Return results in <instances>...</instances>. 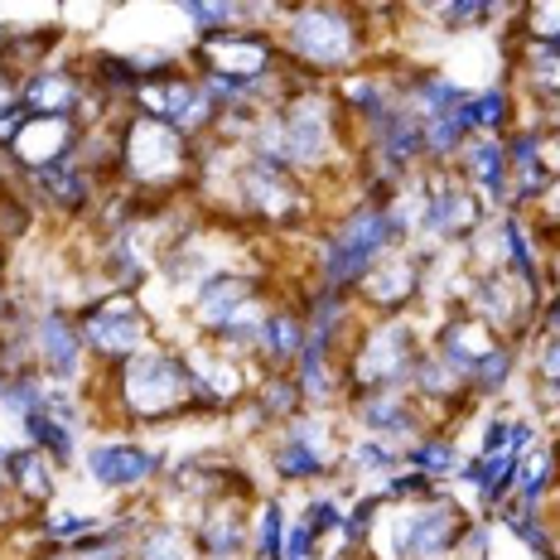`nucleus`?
Masks as SVG:
<instances>
[{"mask_svg": "<svg viewBox=\"0 0 560 560\" xmlns=\"http://www.w3.org/2000/svg\"><path fill=\"white\" fill-rule=\"evenodd\" d=\"M92 411L112 416L126 430H150V425H174V420L203 416L194 392V372L179 343L160 338L155 348L126 358L121 368H107L92 377Z\"/></svg>", "mask_w": 560, "mask_h": 560, "instance_id": "nucleus-1", "label": "nucleus"}, {"mask_svg": "<svg viewBox=\"0 0 560 560\" xmlns=\"http://www.w3.org/2000/svg\"><path fill=\"white\" fill-rule=\"evenodd\" d=\"M276 44L285 68H295L310 83H338L368 63H382L377 30H372L368 5H285L276 25Z\"/></svg>", "mask_w": 560, "mask_h": 560, "instance_id": "nucleus-2", "label": "nucleus"}, {"mask_svg": "<svg viewBox=\"0 0 560 560\" xmlns=\"http://www.w3.org/2000/svg\"><path fill=\"white\" fill-rule=\"evenodd\" d=\"M198 179V140L140 112L116 116V189L150 208L189 203Z\"/></svg>", "mask_w": 560, "mask_h": 560, "instance_id": "nucleus-3", "label": "nucleus"}, {"mask_svg": "<svg viewBox=\"0 0 560 560\" xmlns=\"http://www.w3.org/2000/svg\"><path fill=\"white\" fill-rule=\"evenodd\" d=\"M382 198L358 194L348 208H338L329 223H319L310 232V285L353 295L358 280L372 271V261H382L392 247H406L401 232L392 228Z\"/></svg>", "mask_w": 560, "mask_h": 560, "instance_id": "nucleus-4", "label": "nucleus"}, {"mask_svg": "<svg viewBox=\"0 0 560 560\" xmlns=\"http://www.w3.org/2000/svg\"><path fill=\"white\" fill-rule=\"evenodd\" d=\"M430 338L420 334L416 314H396V319H363L343 348L348 396L353 392H396L411 387V372Z\"/></svg>", "mask_w": 560, "mask_h": 560, "instance_id": "nucleus-5", "label": "nucleus"}, {"mask_svg": "<svg viewBox=\"0 0 560 560\" xmlns=\"http://www.w3.org/2000/svg\"><path fill=\"white\" fill-rule=\"evenodd\" d=\"M348 445L343 411H300L290 425L266 435V464L280 483H334Z\"/></svg>", "mask_w": 560, "mask_h": 560, "instance_id": "nucleus-6", "label": "nucleus"}, {"mask_svg": "<svg viewBox=\"0 0 560 560\" xmlns=\"http://www.w3.org/2000/svg\"><path fill=\"white\" fill-rule=\"evenodd\" d=\"M78 329H83L88 358L97 372L121 368L126 358H136V353H145V348L160 343L155 310H150L140 295H131V290H107V295L88 300V305L78 310Z\"/></svg>", "mask_w": 560, "mask_h": 560, "instance_id": "nucleus-7", "label": "nucleus"}, {"mask_svg": "<svg viewBox=\"0 0 560 560\" xmlns=\"http://www.w3.org/2000/svg\"><path fill=\"white\" fill-rule=\"evenodd\" d=\"M184 63H189L198 78H213V83L252 88V83L276 78L280 68H285V58H280L276 34L237 25V30H223V34H208V39H189Z\"/></svg>", "mask_w": 560, "mask_h": 560, "instance_id": "nucleus-8", "label": "nucleus"}, {"mask_svg": "<svg viewBox=\"0 0 560 560\" xmlns=\"http://www.w3.org/2000/svg\"><path fill=\"white\" fill-rule=\"evenodd\" d=\"M78 469H83L102 493L140 503V498H155L150 488H160V478H165V469H170V454L150 450L145 440L131 435V430H112V435L88 440Z\"/></svg>", "mask_w": 560, "mask_h": 560, "instance_id": "nucleus-9", "label": "nucleus"}, {"mask_svg": "<svg viewBox=\"0 0 560 560\" xmlns=\"http://www.w3.org/2000/svg\"><path fill=\"white\" fill-rule=\"evenodd\" d=\"M34 363H39V377L49 387H68V392L92 387L97 368H92L83 329H78V310L68 305L34 310Z\"/></svg>", "mask_w": 560, "mask_h": 560, "instance_id": "nucleus-10", "label": "nucleus"}, {"mask_svg": "<svg viewBox=\"0 0 560 560\" xmlns=\"http://www.w3.org/2000/svg\"><path fill=\"white\" fill-rule=\"evenodd\" d=\"M343 416H348V425H353L358 435L387 440V445L401 450V454H411L420 440L435 430L430 411L406 387H396V392H353L343 401Z\"/></svg>", "mask_w": 560, "mask_h": 560, "instance_id": "nucleus-11", "label": "nucleus"}, {"mask_svg": "<svg viewBox=\"0 0 560 560\" xmlns=\"http://www.w3.org/2000/svg\"><path fill=\"white\" fill-rule=\"evenodd\" d=\"M420 300H425V256H416L411 247H392L382 261H372V271L353 290V305L363 319L416 314Z\"/></svg>", "mask_w": 560, "mask_h": 560, "instance_id": "nucleus-12", "label": "nucleus"}, {"mask_svg": "<svg viewBox=\"0 0 560 560\" xmlns=\"http://www.w3.org/2000/svg\"><path fill=\"white\" fill-rule=\"evenodd\" d=\"M83 145V121L78 116H25V126L5 145V165L15 179H34L44 170H58Z\"/></svg>", "mask_w": 560, "mask_h": 560, "instance_id": "nucleus-13", "label": "nucleus"}, {"mask_svg": "<svg viewBox=\"0 0 560 560\" xmlns=\"http://www.w3.org/2000/svg\"><path fill=\"white\" fill-rule=\"evenodd\" d=\"M20 189L30 194V203L39 208V213H54V218H63V223H88L112 184L73 155L68 165L44 170V174H34V179H20Z\"/></svg>", "mask_w": 560, "mask_h": 560, "instance_id": "nucleus-14", "label": "nucleus"}, {"mask_svg": "<svg viewBox=\"0 0 560 560\" xmlns=\"http://www.w3.org/2000/svg\"><path fill=\"white\" fill-rule=\"evenodd\" d=\"M92 102V83L83 73V58H63L34 68L30 78H20V107L30 116H83Z\"/></svg>", "mask_w": 560, "mask_h": 560, "instance_id": "nucleus-15", "label": "nucleus"}, {"mask_svg": "<svg viewBox=\"0 0 560 560\" xmlns=\"http://www.w3.org/2000/svg\"><path fill=\"white\" fill-rule=\"evenodd\" d=\"M252 498H218L189 517L198 560H252Z\"/></svg>", "mask_w": 560, "mask_h": 560, "instance_id": "nucleus-16", "label": "nucleus"}, {"mask_svg": "<svg viewBox=\"0 0 560 560\" xmlns=\"http://www.w3.org/2000/svg\"><path fill=\"white\" fill-rule=\"evenodd\" d=\"M454 174L488 203V213H508L512 189H508V140L498 136H469L464 150L454 155Z\"/></svg>", "mask_w": 560, "mask_h": 560, "instance_id": "nucleus-17", "label": "nucleus"}, {"mask_svg": "<svg viewBox=\"0 0 560 560\" xmlns=\"http://www.w3.org/2000/svg\"><path fill=\"white\" fill-rule=\"evenodd\" d=\"M305 343H310L305 310H300L295 295H280L271 305V314H266V324H261V338H256L252 363L261 372H295Z\"/></svg>", "mask_w": 560, "mask_h": 560, "instance_id": "nucleus-18", "label": "nucleus"}, {"mask_svg": "<svg viewBox=\"0 0 560 560\" xmlns=\"http://www.w3.org/2000/svg\"><path fill=\"white\" fill-rule=\"evenodd\" d=\"M503 343V338H498L493 329H488L483 319H474L469 310H445L440 314V324H435V338H430V353H440L445 358L450 368H459L464 377H469V372L483 363L488 353H493V348Z\"/></svg>", "mask_w": 560, "mask_h": 560, "instance_id": "nucleus-19", "label": "nucleus"}, {"mask_svg": "<svg viewBox=\"0 0 560 560\" xmlns=\"http://www.w3.org/2000/svg\"><path fill=\"white\" fill-rule=\"evenodd\" d=\"M0 469H5L10 498H15V503L30 512V517L58 503V478H63V469H58V464L44 450H34V445L10 450L5 459H0Z\"/></svg>", "mask_w": 560, "mask_h": 560, "instance_id": "nucleus-20", "label": "nucleus"}, {"mask_svg": "<svg viewBox=\"0 0 560 560\" xmlns=\"http://www.w3.org/2000/svg\"><path fill=\"white\" fill-rule=\"evenodd\" d=\"M459 121H464V131L469 136H512L522 126V116H517V92H512L508 83H488V88H478L464 97V107H459Z\"/></svg>", "mask_w": 560, "mask_h": 560, "instance_id": "nucleus-21", "label": "nucleus"}, {"mask_svg": "<svg viewBox=\"0 0 560 560\" xmlns=\"http://www.w3.org/2000/svg\"><path fill=\"white\" fill-rule=\"evenodd\" d=\"M527 372V348H517V343H498L493 353L483 358L474 372H469V396H474V406H493V401H503V396L512 392V382Z\"/></svg>", "mask_w": 560, "mask_h": 560, "instance_id": "nucleus-22", "label": "nucleus"}, {"mask_svg": "<svg viewBox=\"0 0 560 560\" xmlns=\"http://www.w3.org/2000/svg\"><path fill=\"white\" fill-rule=\"evenodd\" d=\"M136 560H198L194 527L184 517H170V512L155 508L136 536Z\"/></svg>", "mask_w": 560, "mask_h": 560, "instance_id": "nucleus-23", "label": "nucleus"}, {"mask_svg": "<svg viewBox=\"0 0 560 560\" xmlns=\"http://www.w3.org/2000/svg\"><path fill=\"white\" fill-rule=\"evenodd\" d=\"M527 392L541 416H560V334H536L527 343Z\"/></svg>", "mask_w": 560, "mask_h": 560, "instance_id": "nucleus-24", "label": "nucleus"}, {"mask_svg": "<svg viewBox=\"0 0 560 560\" xmlns=\"http://www.w3.org/2000/svg\"><path fill=\"white\" fill-rule=\"evenodd\" d=\"M406 464H411L416 474H425L430 483H440V488H450L454 478H459V469L469 464V454H464V445H459V435L454 430H445V425H435L430 430L420 445L406 454Z\"/></svg>", "mask_w": 560, "mask_h": 560, "instance_id": "nucleus-25", "label": "nucleus"}, {"mask_svg": "<svg viewBox=\"0 0 560 560\" xmlns=\"http://www.w3.org/2000/svg\"><path fill=\"white\" fill-rule=\"evenodd\" d=\"M97 527H102V517H92V512H78V508H63V503L34 512V522H30L34 541L54 546V551H78L88 536H97Z\"/></svg>", "mask_w": 560, "mask_h": 560, "instance_id": "nucleus-26", "label": "nucleus"}, {"mask_svg": "<svg viewBox=\"0 0 560 560\" xmlns=\"http://www.w3.org/2000/svg\"><path fill=\"white\" fill-rule=\"evenodd\" d=\"M290 512L276 493H261L252 508V560H285Z\"/></svg>", "mask_w": 560, "mask_h": 560, "instance_id": "nucleus-27", "label": "nucleus"}, {"mask_svg": "<svg viewBox=\"0 0 560 560\" xmlns=\"http://www.w3.org/2000/svg\"><path fill=\"white\" fill-rule=\"evenodd\" d=\"M179 15L189 20V34H194V39H208V34L252 25V20H247V5H242V0H189V5H179ZM252 30H256V25H252Z\"/></svg>", "mask_w": 560, "mask_h": 560, "instance_id": "nucleus-28", "label": "nucleus"}, {"mask_svg": "<svg viewBox=\"0 0 560 560\" xmlns=\"http://www.w3.org/2000/svg\"><path fill=\"white\" fill-rule=\"evenodd\" d=\"M512 39L527 44H556L560 49V0H532V5L512 10Z\"/></svg>", "mask_w": 560, "mask_h": 560, "instance_id": "nucleus-29", "label": "nucleus"}, {"mask_svg": "<svg viewBox=\"0 0 560 560\" xmlns=\"http://www.w3.org/2000/svg\"><path fill=\"white\" fill-rule=\"evenodd\" d=\"M541 334H560V290H551L541 305Z\"/></svg>", "mask_w": 560, "mask_h": 560, "instance_id": "nucleus-30", "label": "nucleus"}, {"mask_svg": "<svg viewBox=\"0 0 560 560\" xmlns=\"http://www.w3.org/2000/svg\"><path fill=\"white\" fill-rule=\"evenodd\" d=\"M551 290H560V237L546 247V295H551Z\"/></svg>", "mask_w": 560, "mask_h": 560, "instance_id": "nucleus-31", "label": "nucleus"}, {"mask_svg": "<svg viewBox=\"0 0 560 560\" xmlns=\"http://www.w3.org/2000/svg\"><path fill=\"white\" fill-rule=\"evenodd\" d=\"M20 560H73V551H54V546H39V541H34Z\"/></svg>", "mask_w": 560, "mask_h": 560, "instance_id": "nucleus-32", "label": "nucleus"}, {"mask_svg": "<svg viewBox=\"0 0 560 560\" xmlns=\"http://www.w3.org/2000/svg\"><path fill=\"white\" fill-rule=\"evenodd\" d=\"M10 261H15V247H5V242H0V295L10 290Z\"/></svg>", "mask_w": 560, "mask_h": 560, "instance_id": "nucleus-33", "label": "nucleus"}, {"mask_svg": "<svg viewBox=\"0 0 560 560\" xmlns=\"http://www.w3.org/2000/svg\"><path fill=\"white\" fill-rule=\"evenodd\" d=\"M551 450H556V459H560V430H556V435H551Z\"/></svg>", "mask_w": 560, "mask_h": 560, "instance_id": "nucleus-34", "label": "nucleus"}, {"mask_svg": "<svg viewBox=\"0 0 560 560\" xmlns=\"http://www.w3.org/2000/svg\"><path fill=\"white\" fill-rule=\"evenodd\" d=\"M0 392H5V377H0Z\"/></svg>", "mask_w": 560, "mask_h": 560, "instance_id": "nucleus-35", "label": "nucleus"}]
</instances>
